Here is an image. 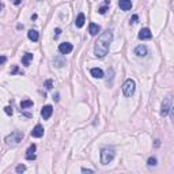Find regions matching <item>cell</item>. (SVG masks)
I'll return each mask as SVG.
<instances>
[{"mask_svg":"<svg viewBox=\"0 0 174 174\" xmlns=\"http://www.w3.org/2000/svg\"><path fill=\"white\" fill-rule=\"evenodd\" d=\"M113 41V33L110 30H106L105 33H102L98 38L97 44L94 46V55L95 57H105L109 52V48H110V44Z\"/></svg>","mask_w":174,"mask_h":174,"instance_id":"6da1fadb","label":"cell"},{"mask_svg":"<svg viewBox=\"0 0 174 174\" xmlns=\"http://www.w3.org/2000/svg\"><path fill=\"white\" fill-rule=\"evenodd\" d=\"M23 132H21V131H14V132H11V133L7 136L6 139H4V141H6V144L7 146H18L19 143H21L22 140H23Z\"/></svg>","mask_w":174,"mask_h":174,"instance_id":"7a4b0ae2","label":"cell"},{"mask_svg":"<svg viewBox=\"0 0 174 174\" xmlns=\"http://www.w3.org/2000/svg\"><path fill=\"white\" fill-rule=\"evenodd\" d=\"M114 155H116V153H114V150L112 148V147H105V148H102L101 150V163L102 165H107V163H110L114 159Z\"/></svg>","mask_w":174,"mask_h":174,"instance_id":"3957f363","label":"cell"},{"mask_svg":"<svg viewBox=\"0 0 174 174\" xmlns=\"http://www.w3.org/2000/svg\"><path fill=\"white\" fill-rule=\"evenodd\" d=\"M135 87H136L135 80L133 79H127L125 83L122 84V93H124V95H125V97H132L133 93H135Z\"/></svg>","mask_w":174,"mask_h":174,"instance_id":"277c9868","label":"cell"},{"mask_svg":"<svg viewBox=\"0 0 174 174\" xmlns=\"http://www.w3.org/2000/svg\"><path fill=\"white\" fill-rule=\"evenodd\" d=\"M171 109V97H166L165 99H163L162 102V107H161V114H162L163 117L167 116L169 112H170Z\"/></svg>","mask_w":174,"mask_h":174,"instance_id":"5b68a950","label":"cell"},{"mask_svg":"<svg viewBox=\"0 0 174 174\" xmlns=\"http://www.w3.org/2000/svg\"><path fill=\"white\" fill-rule=\"evenodd\" d=\"M72 49H73V46H72V44H70V42H63L58 45V52H60L61 55H68V53L72 52Z\"/></svg>","mask_w":174,"mask_h":174,"instance_id":"8992f818","label":"cell"},{"mask_svg":"<svg viewBox=\"0 0 174 174\" xmlns=\"http://www.w3.org/2000/svg\"><path fill=\"white\" fill-rule=\"evenodd\" d=\"M135 55L138 56V57H146L147 55H148V49H147L146 45H139L135 48Z\"/></svg>","mask_w":174,"mask_h":174,"instance_id":"52a82bcc","label":"cell"},{"mask_svg":"<svg viewBox=\"0 0 174 174\" xmlns=\"http://www.w3.org/2000/svg\"><path fill=\"white\" fill-rule=\"evenodd\" d=\"M52 113H53V107L50 106V105H45V106L42 107V110H41V116H42L44 120L50 118Z\"/></svg>","mask_w":174,"mask_h":174,"instance_id":"ba28073f","label":"cell"},{"mask_svg":"<svg viewBox=\"0 0 174 174\" xmlns=\"http://www.w3.org/2000/svg\"><path fill=\"white\" fill-rule=\"evenodd\" d=\"M36 148H37L36 144H30V147L26 151V155H24V158L27 161H34L36 159Z\"/></svg>","mask_w":174,"mask_h":174,"instance_id":"9c48e42d","label":"cell"},{"mask_svg":"<svg viewBox=\"0 0 174 174\" xmlns=\"http://www.w3.org/2000/svg\"><path fill=\"white\" fill-rule=\"evenodd\" d=\"M139 40H151V37H153V34H151V30L150 29H141L140 31H139Z\"/></svg>","mask_w":174,"mask_h":174,"instance_id":"30bf717a","label":"cell"},{"mask_svg":"<svg viewBox=\"0 0 174 174\" xmlns=\"http://www.w3.org/2000/svg\"><path fill=\"white\" fill-rule=\"evenodd\" d=\"M31 136L33 138H42L44 136V127L42 125H36L33 128V131H31Z\"/></svg>","mask_w":174,"mask_h":174,"instance_id":"8fae6325","label":"cell"},{"mask_svg":"<svg viewBox=\"0 0 174 174\" xmlns=\"http://www.w3.org/2000/svg\"><path fill=\"white\" fill-rule=\"evenodd\" d=\"M118 6L122 11H128L132 8V1L131 0H118Z\"/></svg>","mask_w":174,"mask_h":174,"instance_id":"7c38bea8","label":"cell"},{"mask_svg":"<svg viewBox=\"0 0 174 174\" xmlns=\"http://www.w3.org/2000/svg\"><path fill=\"white\" fill-rule=\"evenodd\" d=\"M27 37H29V40H30V41H33V42H37V41H38V38H40V34H38V31H37V30L31 29V30H29Z\"/></svg>","mask_w":174,"mask_h":174,"instance_id":"4fadbf2b","label":"cell"},{"mask_svg":"<svg viewBox=\"0 0 174 174\" xmlns=\"http://www.w3.org/2000/svg\"><path fill=\"white\" fill-rule=\"evenodd\" d=\"M99 30H101V27H99L97 23H90L89 24V33L91 34V36H97V34L99 33Z\"/></svg>","mask_w":174,"mask_h":174,"instance_id":"5bb4252c","label":"cell"},{"mask_svg":"<svg viewBox=\"0 0 174 174\" xmlns=\"http://www.w3.org/2000/svg\"><path fill=\"white\" fill-rule=\"evenodd\" d=\"M53 64L57 68H61L65 65V58H63V56H57V57L53 58Z\"/></svg>","mask_w":174,"mask_h":174,"instance_id":"9a60e30c","label":"cell"},{"mask_svg":"<svg viewBox=\"0 0 174 174\" xmlns=\"http://www.w3.org/2000/svg\"><path fill=\"white\" fill-rule=\"evenodd\" d=\"M91 75L94 78H97V79H102L104 78V71L101 70V68H91Z\"/></svg>","mask_w":174,"mask_h":174,"instance_id":"2e32d148","label":"cell"},{"mask_svg":"<svg viewBox=\"0 0 174 174\" xmlns=\"http://www.w3.org/2000/svg\"><path fill=\"white\" fill-rule=\"evenodd\" d=\"M84 22H86L84 14H79L76 21H75V26H76V27H83V26H84Z\"/></svg>","mask_w":174,"mask_h":174,"instance_id":"e0dca14e","label":"cell"},{"mask_svg":"<svg viewBox=\"0 0 174 174\" xmlns=\"http://www.w3.org/2000/svg\"><path fill=\"white\" fill-rule=\"evenodd\" d=\"M31 60H33V53H26V55L22 57V64L26 65V67H29Z\"/></svg>","mask_w":174,"mask_h":174,"instance_id":"ac0fdd59","label":"cell"},{"mask_svg":"<svg viewBox=\"0 0 174 174\" xmlns=\"http://www.w3.org/2000/svg\"><path fill=\"white\" fill-rule=\"evenodd\" d=\"M33 106V101L31 99H24L21 102V107L22 109H26V107H31Z\"/></svg>","mask_w":174,"mask_h":174,"instance_id":"d6986e66","label":"cell"},{"mask_svg":"<svg viewBox=\"0 0 174 174\" xmlns=\"http://www.w3.org/2000/svg\"><path fill=\"white\" fill-rule=\"evenodd\" d=\"M44 87H45L46 90H50L53 87V80L52 79H46L45 83H44Z\"/></svg>","mask_w":174,"mask_h":174,"instance_id":"ffe728a7","label":"cell"},{"mask_svg":"<svg viewBox=\"0 0 174 174\" xmlns=\"http://www.w3.org/2000/svg\"><path fill=\"white\" fill-rule=\"evenodd\" d=\"M24 170H26V166H24V165H18V166H16V169H15L16 173H23Z\"/></svg>","mask_w":174,"mask_h":174,"instance_id":"44dd1931","label":"cell"},{"mask_svg":"<svg viewBox=\"0 0 174 174\" xmlns=\"http://www.w3.org/2000/svg\"><path fill=\"white\" fill-rule=\"evenodd\" d=\"M147 163H148V166H156V158H150L148 161H147Z\"/></svg>","mask_w":174,"mask_h":174,"instance_id":"7402d4cb","label":"cell"},{"mask_svg":"<svg viewBox=\"0 0 174 174\" xmlns=\"http://www.w3.org/2000/svg\"><path fill=\"white\" fill-rule=\"evenodd\" d=\"M4 112H6V114L11 116V114H12V107L11 106H6V107H4Z\"/></svg>","mask_w":174,"mask_h":174,"instance_id":"603a6c76","label":"cell"},{"mask_svg":"<svg viewBox=\"0 0 174 174\" xmlns=\"http://www.w3.org/2000/svg\"><path fill=\"white\" fill-rule=\"evenodd\" d=\"M106 11H107V7H106V6H105V7H101V8L98 10V12H99V14H102V15H104Z\"/></svg>","mask_w":174,"mask_h":174,"instance_id":"cb8c5ba5","label":"cell"},{"mask_svg":"<svg viewBox=\"0 0 174 174\" xmlns=\"http://www.w3.org/2000/svg\"><path fill=\"white\" fill-rule=\"evenodd\" d=\"M55 33H56V34H55V38H57V37L61 34V29H58V27L55 29Z\"/></svg>","mask_w":174,"mask_h":174,"instance_id":"d4e9b609","label":"cell"},{"mask_svg":"<svg viewBox=\"0 0 174 174\" xmlns=\"http://www.w3.org/2000/svg\"><path fill=\"white\" fill-rule=\"evenodd\" d=\"M6 61H7V57H6V56H0V65L4 64Z\"/></svg>","mask_w":174,"mask_h":174,"instance_id":"484cf974","label":"cell"},{"mask_svg":"<svg viewBox=\"0 0 174 174\" xmlns=\"http://www.w3.org/2000/svg\"><path fill=\"white\" fill-rule=\"evenodd\" d=\"M138 19H139L138 15H133V16L131 18V23H136V22H138Z\"/></svg>","mask_w":174,"mask_h":174,"instance_id":"4316f807","label":"cell"},{"mask_svg":"<svg viewBox=\"0 0 174 174\" xmlns=\"http://www.w3.org/2000/svg\"><path fill=\"white\" fill-rule=\"evenodd\" d=\"M82 171L83 173H94V170H91V169H86V167H82Z\"/></svg>","mask_w":174,"mask_h":174,"instance_id":"83f0119b","label":"cell"},{"mask_svg":"<svg viewBox=\"0 0 174 174\" xmlns=\"http://www.w3.org/2000/svg\"><path fill=\"white\" fill-rule=\"evenodd\" d=\"M11 1L15 4V6H19V4H21V0H11Z\"/></svg>","mask_w":174,"mask_h":174,"instance_id":"f1b7e54d","label":"cell"},{"mask_svg":"<svg viewBox=\"0 0 174 174\" xmlns=\"http://www.w3.org/2000/svg\"><path fill=\"white\" fill-rule=\"evenodd\" d=\"M16 72H18V67H14L12 68V73H16Z\"/></svg>","mask_w":174,"mask_h":174,"instance_id":"f546056e","label":"cell"},{"mask_svg":"<svg viewBox=\"0 0 174 174\" xmlns=\"http://www.w3.org/2000/svg\"><path fill=\"white\" fill-rule=\"evenodd\" d=\"M1 10H3V4L0 3V11H1Z\"/></svg>","mask_w":174,"mask_h":174,"instance_id":"4dcf8cb0","label":"cell"}]
</instances>
